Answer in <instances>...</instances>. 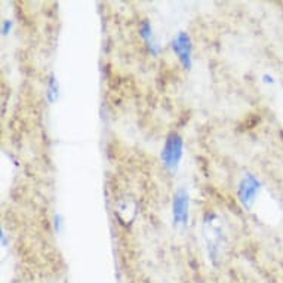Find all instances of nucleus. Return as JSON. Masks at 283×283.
I'll use <instances>...</instances> for the list:
<instances>
[{
    "instance_id": "nucleus-1",
    "label": "nucleus",
    "mask_w": 283,
    "mask_h": 283,
    "mask_svg": "<svg viewBox=\"0 0 283 283\" xmlns=\"http://www.w3.org/2000/svg\"><path fill=\"white\" fill-rule=\"evenodd\" d=\"M184 154V139L178 132H170L163 144L160 153L162 163L169 172H175L178 169L181 159Z\"/></svg>"
},
{
    "instance_id": "nucleus-2",
    "label": "nucleus",
    "mask_w": 283,
    "mask_h": 283,
    "mask_svg": "<svg viewBox=\"0 0 283 283\" xmlns=\"http://www.w3.org/2000/svg\"><path fill=\"white\" fill-rule=\"evenodd\" d=\"M203 233H205V240L208 246L209 258L215 263L218 260L221 246H223V227L220 226L218 217L215 214L208 212L203 220Z\"/></svg>"
},
{
    "instance_id": "nucleus-3",
    "label": "nucleus",
    "mask_w": 283,
    "mask_h": 283,
    "mask_svg": "<svg viewBox=\"0 0 283 283\" xmlns=\"http://www.w3.org/2000/svg\"><path fill=\"white\" fill-rule=\"evenodd\" d=\"M170 48L178 58L180 64L183 65V68L191 70V67H193V43H191L189 33L178 31L170 40Z\"/></svg>"
},
{
    "instance_id": "nucleus-4",
    "label": "nucleus",
    "mask_w": 283,
    "mask_h": 283,
    "mask_svg": "<svg viewBox=\"0 0 283 283\" xmlns=\"http://www.w3.org/2000/svg\"><path fill=\"white\" fill-rule=\"evenodd\" d=\"M260 189H261V183L255 175H252V173L243 175L237 184V199H239L240 205L245 209L252 208V205L255 203V199L260 193Z\"/></svg>"
},
{
    "instance_id": "nucleus-5",
    "label": "nucleus",
    "mask_w": 283,
    "mask_h": 283,
    "mask_svg": "<svg viewBox=\"0 0 283 283\" xmlns=\"http://www.w3.org/2000/svg\"><path fill=\"white\" fill-rule=\"evenodd\" d=\"M190 194L186 189H178L172 197V223L173 227H186L189 224Z\"/></svg>"
},
{
    "instance_id": "nucleus-6",
    "label": "nucleus",
    "mask_w": 283,
    "mask_h": 283,
    "mask_svg": "<svg viewBox=\"0 0 283 283\" xmlns=\"http://www.w3.org/2000/svg\"><path fill=\"white\" fill-rule=\"evenodd\" d=\"M138 31H139V36H141V39L146 42L149 52H150L151 55L157 57V55L160 54V49H162V48H160V43H159L157 38L154 36L153 25H151L150 21H149V19H143V21L139 22Z\"/></svg>"
},
{
    "instance_id": "nucleus-7",
    "label": "nucleus",
    "mask_w": 283,
    "mask_h": 283,
    "mask_svg": "<svg viewBox=\"0 0 283 283\" xmlns=\"http://www.w3.org/2000/svg\"><path fill=\"white\" fill-rule=\"evenodd\" d=\"M59 96V83H58L57 76L51 73L48 77V92H46V99L49 104H54Z\"/></svg>"
},
{
    "instance_id": "nucleus-8",
    "label": "nucleus",
    "mask_w": 283,
    "mask_h": 283,
    "mask_svg": "<svg viewBox=\"0 0 283 283\" xmlns=\"http://www.w3.org/2000/svg\"><path fill=\"white\" fill-rule=\"evenodd\" d=\"M12 30V21L11 19H3L2 21V36H8Z\"/></svg>"
},
{
    "instance_id": "nucleus-9",
    "label": "nucleus",
    "mask_w": 283,
    "mask_h": 283,
    "mask_svg": "<svg viewBox=\"0 0 283 283\" xmlns=\"http://www.w3.org/2000/svg\"><path fill=\"white\" fill-rule=\"evenodd\" d=\"M61 226H62V215L57 214V215H55V230L59 231V230H61Z\"/></svg>"
},
{
    "instance_id": "nucleus-10",
    "label": "nucleus",
    "mask_w": 283,
    "mask_h": 283,
    "mask_svg": "<svg viewBox=\"0 0 283 283\" xmlns=\"http://www.w3.org/2000/svg\"><path fill=\"white\" fill-rule=\"evenodd\" d=\"M0 237H2V245L5 246L6 245V234H5V231L2 230V234H0Z\"/></svg>"
}]
</instances>
